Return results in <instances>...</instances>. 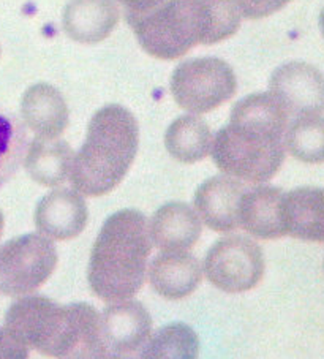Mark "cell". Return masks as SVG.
Here are the masks:
<instances>
[{"label":"cell","instance_id":"cell-1","mask_svg":"<svg viewBox=\"0 0 324 359\" xmlns=\"http://www.w3.org/2000/svg\"><path fill=\"white\" fill-rule=\"evenodd\" d=\"M288 121L290 114L271 92L242 98L212 142L217 168L248 184L271 181L285 160Z\"/></svg>","mask_w":324,"mask_h":359},{"label":"cell","instance_id":"cell-2","mask_svg":"<svg viewBox=\"0 0 324 359\" xmlns=\"http://www.w3.org/2000/svg\"><path fill=\"white\" fill-rule=\"evenodd\" d=\"M142 49L155 59L174 60L198 45H215L241 26L236 0H165L144 15H127Z\"/></svg>","mask_w":324,"mask_h":359},{"label":"cell","instance_id":"cell-3","mask_svg":"<svg viewBox=\"0 0 324 359\" xmlns=\"http://www.w3.org/2000/svg\"><path fill=\"white\" fill-rule=\"evenodd\" d=\"M152 252L147 217L136 209L117 210L100 230L92 247L87 280L106 302L127 301L146 280Z\"/></svg>","mask_w":324,"mask_h":359},{"label":"cell","instance_id":"cell-4","mask_svg":"<svg viewBox=\"0 0 324 359\" xmlns=\"http://www.w3.org/2000/svg\"><path fill=\"white\" fill-rule=\"evenodd\" d=\"M140 128L121 104H108L92 116L83 147L74 156L70 181L78 194L103 196L119 185L138 152Z\"/></svg>","mask_w":324,"mask_h":359},{"label":"cell","instance_id":"cell-5","mask_svg":"<svg viewBox=\"0 0 324 359\" xmlns=\"http://www.w3.org/2000/svg\"><path fill=\"white\" fill-rule=\"evenodd\" d=\"M5 330L27 348L60 359L76 336V302L60 306L43 294L21 296L5 313Z\"/></svg>","mask_w":324,"mask_h":359},{"label":"cell","instance_id":"cell-6","mask_svg":"<svg viewBox=\"0 0 324 359\" xmlns=\"http://www.w3.org/2000/svg\"><path fill=\"white\" fill-rule=\"evenodd\" d=\"M238 81L233 68L217 57L184 60L174 68L171 94L180 108L204 114L234 95Z\"/></svg>","mask_w":324,"mask_h":359},{"label":"cell","instance_id":"cell-7","mask_svg":"<svg viewBox=\"0 0 324 359\" xmlns=\"http://www.w3.org/2000/svg\"><path fill=\"white\" fill-rule=\"evenodd\" d=\"M58 266V250L43 234L27 233L0 247V293L11 298L39 290Z\"/></svg>","mask_w":324,"mask_h":359},{"label":"cell","instance_id":"cell-8","mask_svg":"<svg viewBox=\"0 0 324 359\" xmlns=\"http://www.w3.org/2000/svg\"><path fill=\"white\" fill-rule=\"evenodd\" d=\"M264 253L247 236H225L210 247L204 259V274L225 293L253 290L264 276Z\"/></svg>","mask_w":324,"mask_h":359},{"label":"cell","instance_id":"cell-9","mask_svg":"<svg viewBox=\"0 0 324 359\" xmlns=\"http://www.w3.org/2000/svg\"><path fill=\"white\" fill-rule=\"evenodd\" d=\"M271 94L290 116H313L324 111V75L305 62H288L272 73Z\"/></svg>","mask_w":324,"mask_h":359},{"label":"cell","instance_id":"cell-10","mask_svg":"<svg viewBox=\"0 0 324 359\" xmlns=\"http://www.w3.org/2000/svg\"><path fill=\"white\" fill-rule=\"evenodd\" d=\"M35 226L49 239L68 241L79 236L89 220V210L76 190L58 189L41 198L35 209Z\"/></svg>","mask_w":324,"mask_h":359},{"label":"cell","instance_id":"cell-11","mask_svg":"<svg viewBox=\"0 0 324 359\" xmlns=\"http://www.w3.org/2000/svg\"><path fill=\"white\" fill-rule=\"evenodd\" d=\"M247 187L229 176H214L199 185L195 209L210 230L231 233L239 228V204Z\"/></svg>","mask_w":324,"mask_h":359},{"label":"cell","instance_id":"cell-12","mask_svg":"<svg viewBox=\"0 0 324 359\" xmlns=\"http://www.w3.org/2000/svg\"><path fill=\"white\" fill-rule=\"evenodd\" d=\"M102 331L113 353H138L151 337L152 318L138 301H121L103 309Z\"/></svg>","mask_w":324,"mask_h":359},{"label":"cell","instance_id":"cell-13","mask_svg":"<svg viewBox=\"0 0 324 359\" xmlns=\"http://www.w3.org/2000/svg\"><path fill=\"white\" fill-rule=\"evenodd\" d=\"M152 288L165 299H184L201 283L203 268L189 252H163L147 269Z\"/></svg>","mask_w":324,"mask_h":359},{"label":"cell","instance_id":"cell-14","mask_svg":"<svg viewBox=\"0 0 324 359\" xmlns=\"http://www.w3.org/2000/svg\"><path fill=\"white\" fill-rule=\"evenodd\" d=\"M119 18L114 0H70L62 16V26L72 40L95 45L109 36Z\"/></svg>","mask_w":324,"mask_h":359},{"label":"cell","instance_id":"cell-15","mask_svg":"<svg viewBox=\"0 0 324 359\" xmlns=\"http://www.w3.org/2000/svg\"><path fill=\"white\" fill-rule=\"evenodd\" d=\"M201 219L189 204L174 201L157 209L149 224L151 241L163 252H187L201 236Z\"/></svg>","mask_w":324,"mask_h":359},{"label":"cell","instance_id":"cell-16","mask_svg":"<svg viewBox=\"0 0 324 359\" xmlns=\"http://www.w3.org/2000/svg\"><path fill=\"white\" fill-rule=\"evenodd\" d=\"M283 191L271 185L247 189L239 204V228L259 239L286 236L282 219Z\"/></svg>","mask_w":324,"mask_h":359},{"label":"cell","instance_id":"cell-17","mask_svg":"<svg viewBox=\"0 0 324 359\" xmlns=\"http://www.w3.org/2000/svg\"><path fill=\"white\" fill-rule=\"evenodd\" d=\"M21 116L39 138L58 140L68 127V107L60 92L49 84H35L24 92Z\"/></svg>","mask_w":324,"mask_h":359},{"label":"cell","instance_id":"cell-18","mask_svg":"<svg viewBox=\"0 0 324 359\" xmlns=\"http://www.w3.org/2000/svg\"><path fill=\"white\" fill-rule=\"evenodd\" d=\"M282 219L288 236L324 243V189L301 187L283 194Z\"/></svg>","mask_w":324,"mask_h":359},{"label":"cell","instance_id":"cell-19","mask_svg":"<svg viewBox=\"0 0 324 359\" xmlns=\"http://www.w3.org/2000/svg\"><path fill=\"white\" fill-rule=\"evenodd\" d=\"M73 151L64 140L36 138L30 142L24 166L36 184L58 187L70 177Z\"/></svg>","mask_w":324,"mask_h":359},{"label":"cell","instance_id":"cell-20","mask_svg":"<svg viewBox=\"0 0 324 359\" xmlns=\"http://www.w3.org/2000/svg\"><path fill=\"white\" fill-rule=\"evenodd\" d=\"M214 136L208 123L198 116H180L165 135V146L173 158L182 163H196L212 151Z\"/></svg>","mask_w":324,"mask_h":359},{"label":"cell","instance_id":"cell-21","mask_svg":"<svg viewBox=\"0 0 324 359\" xmlns=\"http://www.w3.org/2000/svg\"><path fill=\"white\" fill-rule=\"evenodd\" d=\"M199 339L185 323H171L151 334L140 350V359H198Z\"/></svg>","mask_w":324,"mask_h":359},{"label":"cell","instance_id":"cell-22","mask_svg":"<svg viewBox=\"0 0 324 359\" xmlns=\"http://www.w3.org/2000/svg\"><path fill=\"white\" fill-rule=\"evenodd\" d=\"M285 149L304 163L324 162V117H296L285 133Z\"/></svg>","mask_w":324,"mask_h":359},{"label":"cell","instance_id":"cell-23","mask_svg":"<svg viewBox=\"0 0 324 359\" xmlns=\"http://www.w3.org/2000/svg\"><path fill=\"white\" fill-rule=\"evenodd\" d=\"M27 147V133L21 121L0 109V189L22 163Z\"/></svg>","mask_w":324,"mask_h":359},{"label":"cell","instance_id":"cell-24","mask_svg":"<svg viewBox=\"0 0 324 359\" xmlns=\"http://www.w3.org/2000/svg\"><path fill=\"white\" fill-rule=\"evenodd\" d=\"M290 0H236L241 16L247 20H261L282 10Z\"/></svg>","mask_w":324,"mask_h":359},{"label":"cell","instance_id":"cell-25","mask_svg":"<svg viewBox=\"0 0 324 359\" xmlns=\"http://www.w3.org/2000/svg\"><path fill=\"white\" fill-rule=\"evenodd\" d=\"M0 359H29L27 346L5 327H0Z\"/></svg>","mask_w":324,"mask_h":359},{"label":"cell","instance_id":"cell-26","mask_svg":"<svg viewBox=\"0 0 324 359\" xmlns=\"http://www.w3.org/2000/svg\"><path fill=\"white\" fill-rule=\"evenodd\" d=\"M127 10V15H144L160 7L165 0H117Z\"/></svg>","mask_w":324,"mask_h":359},{"label":"cell","instance_id":"cell-27","mask_svg":"<svg viewBox=\"0 0 324 359\" xmlns=\"http://www.w3.org/2000/svg\"><path fill=\"white\" fill-rule=\"evenodd\" d=\"M138 353H111L109 359H140Z\"/></svg>","mask_w":324,"mask_h":359},{"label":"cell","instance_id":"cell-28","mask_svg":"<svg viewBox=\"0 0 324 359\" xmlns=\"http://www.w3.org/2000/svg\"><path fill=\"white\" fill-rule=\"evenodd\" d=\"M320 27H321V34L324 36V8H323L321 15H320Z\"/></svg>","mask_w":324,"mask_h":359},{"label":"cell","instance_id":"cell-29","mask_svg":"<svg viewBox=\"0 0 324 359\" xmlns=\"http://www.w3.org/2000/svg\"><path fill=\"white\" fill-rule=\"evenodd\" d=\"M2 231H4V215H2V210H0V238H2Z\"/></svg>","mask_w":324,"mask_h":359}]
</instances>
